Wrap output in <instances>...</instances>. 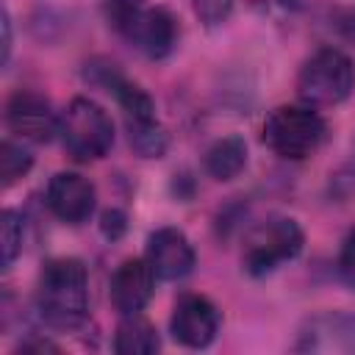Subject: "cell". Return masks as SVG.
I'll return each mask as SVG.
<instances>
[{"label":"cell","instance_id":"cell-1","mask_svg":"<svg viewBox=\"0 0 355 355\" xmlns=\"http://www.w3.org/2000/svg\"><path fill=\"white\" fill-rule=\"evenodd\" d=\"M36 311L55 330H75L89 319V269L80 258H50L36 280Z\"/></svg>","mask_w":355,"mask_h":355},{"label":"cell","instance_id":"cell-2","mask_svg":"<svg viewBox=\"0 0 355 355\" xmlns=\"http://www.w3.org/2000/svg\"><path fill=\"white\" fill-rule=\"evenodd\" d=\"M105 17L116 33H122L153 61L166 58L180 36L175 14L164 6H144L141 0H105Z\"/></svg>","mask_w":355,"mask_h":355},{"label":"cell","instance_id":"cell-3","mask_svg":"<svg viewBox=\"0 0 355 355\" xmlns=\"http://www.w3.org/2000/svg\"><path fill=\"white\" fill-rule=\"evenodd\" d=\"M355 89V64L338 47H319L297 72V97L311 108L344 103Z\"/></svg>","mask_w":355,"mask_h":355},{"label":"cell","instance_id":"cell-4","mask_svg":"<svg viewBox=\"0 0 355 355\" xmlns=\"http://www.w3.org/2000/svg\"><path fill=\"white\" fill-rule=\"evenodd\" d=\"M58 136L69 158L89 164L100 161L114 147V122L108 111L92 97H72L61 111Z\"/></svg>","mask_w":355,"mask_h":355},{"label":"cell","instance_id":"cell-5","mask_svg":"<svg viewBox=\"0 0 355 355\" xmlns=\"http://www.w3.org/2000/svg\"><path fill=\"white\" fill-rule=\"evenodd\" d=\"M327 136V125L311 105H277L263 119V144L286 158V161H302L313 155Z\"/></svg>","mask_w":355,"mask_h":355},{"label":"cell","instance_id":"cell-6","mask_svg":"<svg viewBox=\"0 0 355 355\" xmlns=\"http://www.w3.org/2000/svg\"><path fill=\"white\" fill-rule=\"evenodd\" d=\"M305 233L291 216H269L250 227L241 247V266L252 277H263L275 272L280 263L294 261L302 252Z\"/></svg>","mask_w":355,"mask_h":355},{"label":"cell","instance_id":"cell-7","mask_svg":"<svg viewBox=\"0 0 355 355\" xmlns=\"http://www.w3.org/2000/svg\"><path fill=\"white\" fill-rule=\"evenodd\" d=\"M294 352L308 355H355V313L349 311H319L302 319Z\"/></svg>","mask_w":355,"mask_h":355},{"label":"cell","instance_id":"cell-8","mask_svg":"<svg viewBox=\"0 0 355 355\" xmlns=\"http://www.w3.org/2000/svg\"><path fill=\"white\" fill-rule=\"evenodd\" d=\"M58 114L50 100L33 89H19L6 100V128L31 144H47L58 133Z\"/></svg>","mask_w":355,"mask_h":355},{"label":"cell","instance_id":"cell-9","mask_svg":"<svg viewBox=\"0 0 355 355\" xmlns=\"http://www.w3.org/2000/svg\"><path fill=\"white\" fill-rule=\"evenodd\" d=\"M219 308L205 294H183L169 316V333L178 344L189 349H205L219 333Z\"/></svg>","mask_w":355,"mask_h":355},{"label":"cell","instance_id":"cell-10","mask_svg":"<svg viewBox=\"0 0 355 355\" xmlns=\"http://www.w3.org/2000/svg\"><path fill=\"white\" fill-rule=\"evenodd\" d=\"M83 78L89 83L103 86L108 94H114L116 105L125 111V122H153L155 119V103H153V97L139 83H133L130 78H125L114 61H105V58L89 61Z\"/></svg>","mask_w":355,"mask_h":355},{"label":"cell","instance_id":"cell-11","mask_svg":"<svg viewBox=\"0 0 355 355\" xmlns=\"http://www.w3.org/2000/svg\"><path fill=\"white\" fill-rule=\"evenodd\" d=\"M44 202L53 216L67 225H83L97 208V189L80 172H55L47 180Z\"/></svg>","mask_w":355,"mask_h":355},{"label":"cell","instance_id":"cell-12","mask_svg":"<svg viewBox=\"0 0 355 355\" xmlns=\"http://www.w3.org/2000/svg\"><path fill=\"white\" fill-rule=\"evenodd\" d=\"M144 258L161 280H183L197 263V252L180 227H158L147 236Z\"/></svg>","mask_w":355,"mask_h":355},{"label":"cell","instance_id":"cell-13","mask_svg":"<svg viewBox=\"0 0 355 355\" xmlns=\"http://www.w3.org/2000/svg\"><path fill=\"white\" fill-rule=\"evenodd\" d=\"M155 269L147 258H125L111 275V305L125 313H141L155 294Z\"/></svg>","mask_w":355,"mask_h":355},{"label":"cell","instance_id":"cell-14","mask_svg":"<svg viewBox=\"0 0 355 355\" xmlns=\"http://www.w3.org/2000/svg\"><path fill=\"white\" fill-rule=\"evenodd\" d=\"M161 349L155 324L141 313H125L114 330L116 355H153Z\"/></svg>","mask_w":355,"mask_h":355},{"label":"cell","instance_id":"cell-15","mask_svg":"<svg viewBox=\"0 0 355 355\" xmlns=\"http://www.w3.org/2000/svg\"><path fill=\"white\" fill-rule=\"evenodd\" d=\"M202 166L214 180H233L241 175V169L247 166V141L236 133L216 139L205 155H202Z\"/></svg>","mask_w":355,"mask_h":355},{"label":"cell","instance_id":"cell-16","mask_svg":"<svg viewBox=\"0 0 355 355\" xmlns=\"http://www.w3.org/2000/svg\"><path fill=\"white\" fill-rule=\"evenodd\" d=\"M128 136H130V147L141 155V158H161L169 147V136L161 128L158 119L153 122H128Z\"/></svg>","mask_w":355,"mask_h":355},{"label":"cell","instance_id":"cell-17","mask_svg":"<svg viewBox=\"0 0 355 355\" xmlns=\"http://www.w3.org/2000/svg\"><path fill=\"white\" fill-rule=\"evenodd\" d=\"M31 169H33V155L22 144H17L11 139H3V144H0V178H3V189H11L14 183H19Z\"/></svg>","mask_w":355,"mask_h":355},{"label":"cell","instance_id":"cell-18","mask_svg":"<svg viewBox=\"0 0 355 355\" xmlns=\"http://www.w3.org/2000/svg\"><path fill=\"white\" fill-rule=\"evenodd\" d=\"M22 241H25V219L17 211L6 208L0 214V252H3V266L6 269L19 258Z\"/></svg>","mask_w":355,"mask_h":355},{"label":"cell","instance_id":"cell-19","mask_svg":"<svg viewBox=\"0 0 355 355\" xmlns=\"http://www.w3.org/2000/svg\"><path fill=\"white\" fill-rule=\"evenodd\" d=\"M191 8L205 28H216V25L227 22V17L233 11V0H191Z\"/></svg>","mask_w":355,"mask_h":355},{"label":"cell","instance_id":"cell-20","mask_svg":"<svg viewBox=\"0 0 355 355\" xmlns=\"http://www.w3.org/2000/svg\"><path fill=\"white\" fill-rule=\"evenodd\" d=\"M125 230H128V216H125V211H119V208L103 211V216H100V233H103L108 241L122 239Z\"/></svg>","mask_w":355,"mask_h":355},{"label":"cell","instance_id":"cell-21","mask_svg":"<svg viewBox=\"0 0 355 355\" xmlns=\"http://www.w3.org/2000/svg\"><path fill=\"white\" fill-rule=\"evenodd\" d=\"M338 275H341V280L349 288H355V230L341 244V252H338Z\"/></svg>","mask_w":355,"mask_h":355},{"label":"cell","instance_id":"cell-22","mask_svg":"<svg viewBox=\"0 0 355 355\" xmlns=\"http://www.w3.org/2000/svg\"><path fill=\"white\" fill-rule=\"evenodd\" d=\"M55 352L58 347L50 341V338H39V336H31V338H25L19 347H17V352Z\"/></svg>","mask_w":355,"mask_h":355},{"label":"cell","instance_id":"cell-23","mask_svg":"<svg viewBox=\"0 0 355 355\" xmlns=\"http://www.w3.org/2000/svg\"><path fill=\"white\" fill-rule=\"evenodd\" d=\"M0 28H3V67H6L8 58H11V14H8L6 6H3V14H0Z\"/></svg>","mask_w":355,"mask_h":355},{"label":"cell","instance_id":"cell-24","mask_svg":"<svg viewBox=\"0 0 355 355\" xmlns=\"http://www.w3.org/2000/svg\"><path fill=\"white\" fill-rule=\"evenodd\" d=\"M280 3H294V0H280Z\"/></svg>","mask_w":355,"mask_h":355}]
</instances>
